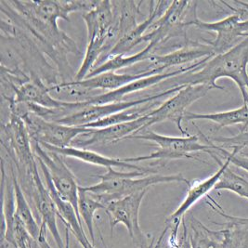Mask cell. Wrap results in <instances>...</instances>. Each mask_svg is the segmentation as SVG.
<instances>
[{"label":"cell","instance_id":"obj_22","mask_svg":"<svg viewBox=\"0 0 248 248\" xmlns=\"http://www.w3.org/2000/svg\"><path fill=\"white\" fill-rule=\"evenodd\" d=\"M142 3L143 1L136 2L131 0L112 1L113 17L118 24L120 40L139 25L137 19L140 15Z\"/></svg>","mask_w":248,"mask_h":248},{"label":"cell","instance_id":"obj_4","mask_svg":"<svg viewBox=\"0 0 248 248\" xmlns=\"http://www.w3.org/2000/svg\"><path fill=\"white\" fill-rule=\"evenodd\" d=\"M1 143L7 155L13 163L17 176L21 181L33 175L37 168L36 157L33 153L32 140L23 119L10 113L9 121L2 124Z\"/></svg>","mask_w":248,"mask_h":248},{"label":"cell","instance_id":"obj_30","mask_svg":"<svg viewBox=\"0 0 248 248\" xmlns=\"http://www.w3.org/2000/svg\"><path fill=\"white\" fill-rule=\"evenodd\" d=\"M169 230H170V226L166 225L165 230L163 231V232L161 233V235L159 236V238L156 239V241H155V240H152L151 244L149 245V247L147 248H162V245H163V242H164V238H165V235H166V233L168 232ZM169 248H170V247H169Z\"/></svg>","mask_w":248,"mask_h":248},{"label":"cell","instance_id":"obj_12","mask_svg":"<svg viewBox=\"0 0 248 248\" xmlns=\"http://www.w3.org/2000/svg\"><path fill=\"white\" fill-rule=\"evenodd\" d=\"M23 190L29 194L34 208L41 219V229L48 230L56 243L58 248H64L63 241L61 237L57 226V217H59L56 205L53 202L45 182L41 179L37 168L32 177L21 183Z\"/></svg>","mask_w":248,"mask_h":248},{"label":"cell","instance_id":"obj_13","mask_svg":"<svg viewBox=\"0 0 248 248\" xmlns=\"http://www.w3.org/2000/svg\"><path fill=\"white\" fill-rule=\"evenodd\" d=\"M148 113L137 120L123 124H115L99 129L91 128L90 131L79 135L73 141L72 145L84 149L85 147L108 145L123 141L126 138L138 135L149 128L150 117Z\"/></svg>","mask_w":248,"mask_h":248},{"label":"cell","instance_id":"obj_7","mask_svg":"<svg viewBox=\"0 0 248 248\" xmlns=\"http://www.w3.org/2000/svg\"><path fill=\"white\" fill-rule=\"evenodd\" d=\"M185 86L170 89L162 91L155 95H150L144 98L133 100V101H122V102H111L101 105H86L80 108L77 112L58 120L55 123L71 125V126H84L87 124L96 122L98 120L113 115L114 113H120L124 110L135 108L138 106L145 105L150 102H155L161 98L170 97L182 90Z\"/></svg>","mask_w":248,"mask_h":248},{"label":"cell","instance_id":"obj_14","mask_svg":"<svg viewBox=\"0 0 248 248\" xmlns=\"http://www.w3.org/2000/svg\"><path fill=\"white\" fill-rule=\"evenodd\" d=\"M209 59H211V58L203 59L202 61H200L196 63H193L188 67H181L173 72H169V73L163 72L161 74H156V75H153L150 77L136 80L134 82L124 86L121 89H118L116 91L102 93L101 95L93 98L91 101L87 102V103H88V105H101V104H106V103H111V102H122L124 97L129 94L152 88L157 84H161L162 82H165L169 79L176 78V77L182 75V74H185L187 72L201 69L203 63H205Z\"/></svg>","mask_w":248,"mask_h":248},{"label":"cell","instance_id":"obj_33","mask_svg":"<svg viewBox=\"0 0 248 248\" xmlns=\"http://www.w3.org/2000/svg\"><path fill=\"white\" fill-rule=\"evenodd\" d=\"M20 248H31V247H29V246H23V247H21Z\"/></svg>","mask_w":248,"mask_h":248},{"label":"cell","instance_id":"obj_23","mask_svg":"<svg viewBox=\"0 0 248 248\" xmlns=\"http://www.w3.org/2000/svg\"><path fill=\"white\" fill-rule=\"evenodd\" d=\"M25 4L36 18L50 25L58 26L59 19L70 21L66 1H25Z\"/></svg>","mask_w":248,"mask_h":248},{"label":"cell","instance_id":"obj_21","mask_svg":"<svg viewBox=\"0 0 248 248\" xmlns=\"http://www.w3.org/2000/svg\"><path fill=\"white\" fill-rule=\"evenodd\" d=\"M185 121L208 120L217 124V130L233 124H241L242 131L248 127V105L244 103L240 108L226 112L215 113H194L187 112L184 116Z\"/></svg>","mask_w":248,"mask_h":248},{"label":"cell","instance_id":"obj_15","mask_svg":"<svg viewBox=\"0 0 248 248\" xmlns=\"http://www.w3.org/2000/svg\"><path fill=\"white\" fill-rule=\"evenodd\" d=\"M213 158L219 164V170L211 177L203 181H195L189 186V190L186 194V197L182 201L181 205L170 215L169 218L167 219V225L170 226L171 232H178L180 224L182 223V220L184 218V215L190 210L192 205L199 202L212 190H214L215 186L219 181L222 173L231 165V161L227 158L224 163H222L220 159L217 157V155H214Z\"/></svg>","mask_w":248,"mask_h":248},{"label":"cell","instance_id":"obj_1","mask_svg":"<svg viewBox=\"0 0 248 248\" xmlns=\"http://www.w3.org/2000/svg\"><path fill=\"white\" fill-rule=\"evenodd\" d=\"M248 37L225 53L218 54L203 63L201 69L180 75L170 80V89L181 86L204 85L211 90L224 91V87L217 84L222 78L232 79L243 96L244 103L248 105Z\"/></svg>","mask_w":248,"mask_h":248},{"label":"cell","instance_id":"obj_6","mask_svg":"<svg viewBox=\"0 0 248 248\" xmlns=\"http://www.w3.org/2000/svg\"><path fill=\"white\" fill-rule=\"evenodd\" d=\"M241 5L248 10V3L242 2ZM246 12V10L239 9L236 13L213 23L201 21L195 12L191 19L186 21L185 24L187 28L195 26L201 31L214 32L217 34L214 40H203L205 44L212 47L216 56L229 51L248 37V20H243Z\"/></svg>","mask_w":248,"mask_h":248},{"label":"cell","instance_id":"obj_26","mask_svg":"<svg viewBox=\"0 0 248 248\" xmlns=\"http://www.w3.org/2000/svg\"><path fill=\"white\" fill-rule=\"evenodd\" d=\"M106 206L103 203L95 199L91 193L87 192L84 187L79 186L78 214L81 220L83 219L85 225L87 226L90 232L92 245H95V233H94V215L100 210L104 209Z\"/></svg>","mask_w":248,"mask_h":248},{"label":"cell","instance_id":"obj_17","mask_svg":"<svg viewBox=\"0 0 248 248\" xmlns=\"http://www.w3.org/2000/svg\"><path fill=\"white\" fill-rule=\"evenodd\" d=\"M40 145L46 151L54 152L56 154H59L60 155L76 158L78 160L88 163V164L105 168L106 170L118 168V169L130 170L132 171H140V172H144L146 174H151V175L156 174V171L155 170L141 167L137 164L124 162L122 158L117 159V158L108 157L106 155H102L99 153L93 152L91 150H87V149H83V148H77V147L73 146L59 148V147L51 146V145H47V144H40Z\"/></svg>","mask_w":248,"mask_h":248},{"label":"cell","instance_id":"obj_24","mask_svg":"<svg viewBox=\"0 0 248 248\" xmlns=\"http://www.w3.org/2000/svg\"><path fill=\"white\" fill-rule=\"evenodd\" d=\"M156 49L155 46L152 43H148V45L140 52L136 53L134 55L125 56V55H118V56L108 58L102 64L98 67L94 68L87 78H93L99 75H102L108 72H116L117 70L127 68L135 65L139 62H142L144 61H148L149 58L154 53V50Z\"/></svg>","mask_w":248,"mask_h":248},{"label":"cell","instance_id":"obj_20","mask_svg":"<svg viewBox=\"0 0 248 248\" xmlns=\"http://www.w3.org/2000/svg\"><path fill=\"white\" fill-rule=\"evenodd\" d=\"M164 69L156 68L150 69L145 72H140L139 74H117L115 72H108L102 75L78 81L80 85L95 91H116L124 86L134 82L136 80L150 77L153 75L161 74Z\"/></svg>","mask_w":248,"mask_h":248},{"label":"cell","instance_id":"obj_31","mask_svg":"<svg viewBox=\"0 0 248 248\" xmlns=\"http://www.w3.org/2000/svg\"><path fill=\"white\" fill-rule=\"evenodd\" d=\"M76 237L77 241L80 244V246L83 248H95L94 245H92V243L90 242L89 237L87 236V234L84 232L82 234H79Z\"/></svg>","mask_w":248,"mask_h":248},{"label":"cell","instance_id":"obj_2","mask_svg":"<svg viewBox=\"0 0 248 248\" xmlns=\"http://www.w3.org/2000/svg\"><path fill=\"white\" fill-rule=\"evenodd\" d=\"M144 172L140 171H116L113 169H107V172L99 175L101 181L89 187H84L87 192L103 203L105 206L108 203L122 199L137 192L149 190L150 187L161 183L183 182L191 185V182L181 174L177 175H159L154 174L147 177Z\"/></svg>","mask_w":248,"mask_h":248},{"label":"cell","instance_id":"obj_16","mask_svg":"<svg viewBox=\"0 0 248 248\" xmlns=\"http://www.w3.org/2000/svg\"><path fill=\"white\" fill-rule=\"evenodd\" d=\"M214 56V51L210 46L205 43L189 40L187 43L181 46L180 48L168 54H153L149 58L148 62L151 66H153V69L162 68L166 70L168 68L181 66L191 62L196 63L203 59L213 58Z\"/></svg>","mask_w":248,"mask_h":248},{"label":"cell","instance_id":"obj_27","mask_svg":"<svg viewBox=\"0 0 248 248\" xmlns=\"http://www.w3.org/2000/svg\"><path fill=\"white\" fill-rule=\"evenodd\" d=\"M216 191H230L240 197L248 200V181L230 169V166L222 173L215 186Z\"/></svg>","mask_w":248,"mask_h":248},{"label":"cell","instance_id":"obj_11","mask_svg":"<svg viewBox=\"0 0 248 248\" xmlns=\"http://www.w3.org/2000/svg\"><path fill=\"white\" fill-rule=\"evenodd\" d=\"M192 5V1H172L165 14L154 23L142 37V42L158 46L166 44L173 37H182L188 42L186 16Z\"/></svg>","mask_w":248,"mask_h":248},{"label":"cell","instance_id":"obj_25","mask_svg":"<svg viewBox=\"0 0 248 248\" xmlns=\"http://www.w3.org/2000/svg\"><path fill=\"white\" fill-rule=\"evenodd\" d=\"M157 104H161V103L159 102H150V103H147L145 105L138 106L135 108L124 110V111L120 112V113H114L113 115H110L108 117H105V118L98 120L96 122L84 125L82 127L99 129V128H105V127L112 126V125H115V124H123V123L137 120V119L144 116L147 113L152 112L153 111L152 109L155 106H157Z\"/></svg>","mask_w":248,"mask_h":248},{"label":"cell","instance_id":"obj_3","mask_svg":"<svg viewBox=\"0 0 248 248\" xmlns=\"http://www.w3.org/2000/svg\"><path fill=\"white\" fill-rule=\"evenodd\" d=\"M203 140L207 141V144L200 142V138L196 135H188L185 137H170L161 135L156 132L146 129L141 133L135 136H130L125 140H144L148 141L155 142L158 145L156 152L150 155L136 156V157L122 158L127 163H139L152 160H167V159H195L191 154L197 152H203L210 155L212 157L217 155L214 145L210 139L203 135L199 130Z\"/></svg>","mask_w":248,"mask_h":248},{"label":"cell","instance_id":"obj_5","mask_svg":"<svg viewBox=\"0 0 248 248\" xmlns=\"http://www.w3.org/2000/svg\"><path fill=\"white\" fill-rule=\"evenodd\" d=\"M10 113L20 116L28 129L31 140L39 144L65 148L72 146L73 141L81 134L90 131L91 128L71 126L50 122L28 111L24 103L9 102Z\"/></svg>","mask_w":248,"mask_h":248},{"label":"cell","instance_id":"obj_28","mask_svg":"<svg viewBox=\"0 0 248 248\" xmlns=\"http://www.w3.org/2000/svg\"><path fill=\"white\" fill-rule=\"evenodd\" d=\"M213 145L217 155H222L225 159H229L231 161V164L248 172V153L240 151L238 148H232V152H229L225 148L216 145L214 142Z\"/></svg>","mask_w":248,"mask_h":248},{"label":"cell","instance_id":"obj_18","mask_svg":"<svg viewBox=\"0 0 248 248\" xmlns=\"http://www.w3.org/2000/svg\"><path fill=\"white\" fill-rule=\"evenodd\" d=\"M10 102L15 103H31L46 109H62L73 108L80 106L82 102H66L58 101L54 99L50 92L48 86L45 82L37 77L23 84L21 87L14 91V100Z\"/></svg>","mask_w":248,"mask_h":248},{"label":"cell","instance_id":"obj_9","mask_svg":"<svg viewBox=\"0 0 248 248\" xmlns=\"http://www.w3.org/2000/svg\"><path fill=\"white\" fill-rule=\"evenodd\" d=\"M149 190L137 192L106 205L105 212L109 217L111 232L118 224H123L128 231L133 243L139 248H147L148 236L143 233L140 226V207Z\"/></svg>","mask_w":248,"mask_h":248},{"label":"cell","instance_id":"obj_29","mask_svg":"<svg viewBox=\"0 0 248 248\" xmlns=\"http://www.w3.org/2000/svg\"><path fill=\"white\" fill-rule=\"evenodd\" d=\"M212 140L222 148H238L240 151L248 153V129L232 137H219L212 139Z\"/></svg>","mask_w":248,"mask_h":248},{"label":"cell","instance_id":"obj_10","mask_svg":"<svg viewBox=\"0 0 248 248\" xmlns=\"http://www.w3.org/2000/svg\"><path fill=\"white\" fill-rule=\"evenodd\" d=\"M211 89L204 85L185 86L182 90L174 94L166 102H162L156 109L148 113L150 117V126L162 122H173L185 137L187 132L182 127L187 109L192 103L204 97Z\"/></svg>","mask_w":248,"mask_h":248},{"label":"cell","instance_id":"obj_32","mask_svg":"<svg viewBox=\"0 0 248 248\" xmlns=\"http://www.w3.org/2000/svg\"><path fill=\"white\" fill-rule=\"evenodd\" d=\"M65 248H70V231L67 228H65Z\"/></svg>","mask_w":248,"mask_h":248},{"label":"cell","instance_id":"obj_19","mask_svg":"<svg viewBox=\"0 0 248 248\" xmlns=\"http://www.w3.org/2000/svg\"><path fill=\"white\" fill-rule=\"evenodd\" d=\"M171 2L172 1H151L149 15L146 19L116 44L107 59L118 55H125L126 52H129L134 46L141 43L142 37L149 32L151 26L165 14Z\"/></svg>","mask_w":248,"mask_h":248},{"label":"cell","instance_id":"obj_8","mask_svg":"<svg viewBox=\"0 0 248 248\" xmlns=\"http://www.w3.org/2000/svg\"><path fill=\"white\" fill-rule=\"evenodd\" d=\"M32 143L35 156L45 164L60 197L74 206L82 223L78 214L79 186L76 176L61 157L62 155L46 151L36 141L32 140Z\"/></svg>","mask_w":248,"mask_h":248}]
</instances>
